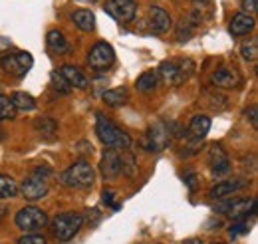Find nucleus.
<instances>
[{"instance_id": "obj_1", "label": "nucleus", "mask_w": 258, "mask_h": 244, "mask_svg": "<svg viewBox=\"0 0 258 244\" xmlns=\"http://www.w3.org/2000/svg\"><path fill=\"white\" fill-rule=\"evenodd\" d=\"M96 133L99 137V141L103 145H107L109 149H117V151H123L131 147V137H129L125 131H121L113 121H109L103 113H97L96 119Z\"/></svg>"}, {"instance_id": "obj_2", "label": "nucleus", "mask_w": 258, "mask_h": 244, "mask_svg": "<svg viewBox=\"0 0 258 244\" xmlns=\"http://www.w3.org/2000/svg\"><path fill=\"white\" fill-rule=\"evenodd\" d=\"M195 62L191 58H173L165 60L159 66V78L167 86H181L195 74Z\"/></svg>"}, {"instance_id": "obj_3", "label": "nucleus", "mask_w": 258, "mask_h": 244, "mask_svg": "<svg viewBox=\"0 0 258 244\" xmlns=\"http://www.w3.org/2000/svg\"><path fill=\"white\" fill-rule=\"evenodd\" d=\"M60 181H62V185L72 187V189H88L96 181V171L90 163L78 161V163L70 165L60 175Z\"/></svg>"}, {"instance_id": "obj_4", "label": "nucleus", "mask_w": 258, "mask_h": 244, "mask_svg": "<svg viewBox=\"0 0 258 244\" xmlns=\"http://www.w3.org/2000/svg\"><path fill=\"white\" fill-rule=\"evenodd\" d=\"M82 226H84V216L78 213H62L52 220V232L62 242L72 240Z\"/></svg>"}, {"instance_id": "obj_5", "label": "nucleus", "mask_w": 258, "mask_h": 244, "mask_svg": "<svg viewBox=\"0 0 258 244\" xmlns=\"http://www.w3.org/2000/svg\"><path fill=\"white\" fill-rule=\"evenodd\" d=\"M173 139V131H171V123L167 121H157L153 123L149 129H147V135L145 139L141 141L143 147L147 151H163Z\"/></svg>"}, {"instance_id": "obj_6", "label": "nucleus", "mask_w": 258, "mask_h": 244, "mask_svg": "<svg viewBox=\"0 0 258 244\" xmlns=\"http://www.w3.org/2000/svg\"><path fill=\"white\" fill-rule=\"evenodd\" d=\"M32 56L28 52H10V54H4L0 58V66L6 74L10 76H16V78H22L28 74V70L32 68Z\"/></svg>"}, {"instance_id": "obj_7", "label": "nucleus", "mask_w": 258, "mask_h": 244, "mask_svg": "<svg viewBox=\"0 0 258 244\" xmlns=\"http://www.w3.org/2000/svg\"><path fill=\"white\" fill-rule=\"evenodd\" d=\"M48 224V214L38 207H24L16 213V226L22 228L24 232L40 230Z\"/></svg>"}, {"instance_id": "obj_8", "label": "nucleus", "mask_w": 258, "mask_h": 244, "mask_svg": "<svg viewBox=\"0 0 258 244\" xmlns=\"http://www.w3.org/2000/svg\"><path fill=\"white\" fill-rule=\"evenodd\" d=\"M113 62H115V52H113V48H111L107 42H97L96 46L90 50V54H88V64H90V68H92V70H97V72L107 70Z\"/></svg>"}, {"instance_id": "obj_9", "label": "nucleus", "mask_w": 258, "mask_h": 244, "mask_svg": "<svg viewBox=\"0 0 258 244\" xmlns=\"http://www.w3.org/2000/svg\"><path fill=\"white\" fill-rule=\"evenodd\" d=\"M103 10L117 22L121 24H127L135 18V12H137V4L133 0H107Z\"/></svg>"}, {"instance_id": "obj_10", "label": "nucleus", "mask_w": 258, "mask_h": 244, "mask_svg": "<svg viewBox=\"0 0 258 244\" xmlns=\"http://www.w3.org/2000/svg\"><path fill=\"white\" fill-rule=\"evenodd\" d=\"M18 191L22 193V197L26 201H40V199H44L48 195V181H46V177L32 173L30 177H26L22 181Z\"/></svg>"}, {"instance_id": "obj_11", "label": "nucleus", "mask_w": 258, "mask_h": 244, "mask_svg": "<svg viewBox=\"0 0 258 244\" xmlns=\"http://www.w3.org/2000/svg\"><path fill=\"white\" fill-rule=\"evenodd\" d=\"M215 211L238 218L242 214H248V211L254 214V211H256V201L254 199H226V201L219 203L215 207Z\"/></svg>"}, {"instance_id": "obj_12", "label": "nucleus", "mask_w": 258, "mask_h": 244, "mask_svg": "<svg viewBox=\"0 0 258 244\" xmlns=\"http://www.w3.org/2000/svg\"><path fill=\"white\" fill-rule=\"evenodd\" d=\"M211 84L217 88H225V90H232V88H240L242 86V78L234 68H219L213 72L211 76Z\"/></svg>"}, {"instance_id": "obj_13", "label": "nucleus", "mask_w": 258, "mask_h": 244, "mask_svg": "<svg viewBox=\"0 0 258 244\" xmlns=\"http://www.w3.org/2000/svg\"><path fill=\"white\" fill-rule=\"evenodd\" d=\"M101 173L107 181H113L121 175V151L107 149L101 157Z\"/></svg>"}, {"instance_id": "obj_14", "label": "nucleus", "mask_w": 258, "mask_h": 244, "mask_svg": "<svg viewBox=\"0 0 258 244\" xmlns=\"http://www.w3.org/2000/svg\"><path fill=\"white\" fill-rule=\"evenodd\" d=\"M207 161H209L211 171H213L215 175H225V173L230 171V161H228L226 153L223 151V147L217 145V143H213V145L209 147V151H207Z\"/></svg>"}, {"instance_id": "obj_15", "label": "nucleus", "mask_w": 258, "mask_h": 244, "mask_svg": "<svg viewBox=\"0 0 258 244\" xmlns=\"http://www.w3.org/2000/svg\"><path fill=\"white\" fill-rule=\"evenodd\" d=\"M149 26L155 34H167L173 26V20L169 12L161 6H151L149 8Z\"/></svg>"}, {"instance_id": "obj_16", "label": "nucleus", "mask_w": 258, "mask_h": 244, "mask_svg": "<svg viewBox=\"0 0 258 244\" xmlns=\"http://www.w3.org/2000/svg\"><path fill=\"white\" fill-rule=\"evenodd\" d=\"M60 74H62V78H64L66 82L70 84V88H78V90H88L90 88V80L86 78V74L80 70V68H76V66H62V70H60Z\"/></svg>"}, {"instance_id": "obj_17", "label": "nucleus", "mask_w": 258, "mask_h": 244, "mask_svg": "<svg viewBox=\"0 0 258 244\" xmlns=\"http://www.w3.org/2000/svg\"><path fill=\"white\" fill-rule=\"evenodd\" d=\"M246 185H248V181H244V179H236V181H221V183L215 185V187L209 191V197H213V199H226L228 195H232V193L244 189Z\"/></svg>"}, {"instance_id": "obj_18", "label": "nucleus", "mask_w": 258, "mask_h": 244, "mask_svg": "<svg viewBox=\"0 0 258 244\" xmlns=\"http://www.w3.org/2000/svg\"><path fill=\"white\" fill-rule=\"evenodd\" d=\"M254 28V18L252 14H246V12H238L232 16L230 20V34L232 36H244Z\"/></svg>"}, {"instance_id": "obj_19", "label": "nucleus", "mask_w": 258, "mask_h": 244, "mask_svg": "<svg viewBox=\"0 0 258 244\" xmlns=\"http://www.w3.org/2000/svg\"><path fill=\"white\" fill-rule=\"evenodd\" d=\"M72 20H74V24H76L80 30H84V32H94V28H96V16H94L92 10H86V8L76 10V12L72 14Z\"/></svg>"}, {"instance_id": "obj_20", "label": "nucleus", "mask_w": 258, "mask_h": 244, "mask_svg": "<svg viewBox=\"0 0 258 244\" xmlns=\"http://www.w3.org/2000/svg\"><path fill=\"white\" fill-rule=\"evenodd\" d=\"M189 131H191V137L201 141L203 137H207V133L211 131V117L207 115H195L189 125Z\"/></svg>"}, {"instance_id": "obj_21", "label": "nucleus", "mask_w": 258, "mask_h": 244, "mask_svg": "<svg viewBox=\"0 0 258 244\" xmlns=\"http://www.w3.org/2000/svg\"><path fill=\"white\" fill-rule=\"evenodd\" d=\"M103 101L111 107H119V105H125L129 101V92L125 88H115V90H107L103 92Z\"/></svg>"}, {"instance_id": "obj_22", "label": "nucleus", "mask_w": 258, "mask_h": 244, "mask_svg": "<svg viewBox=\"0 0 258 244\" xmlns=\"http://www.w3.org/2000/svg\"><path fill=\"white\" fill-rule=\"evenodd\" d=\"M46 42H48V48H50V50H54L56 54H66V52H70V46H68L64 34H62L60 30H50V32H48Z\"/></svg>"}, {"instance_id": "obj_23", "label": "nucleus", "mask_w": 258, "mask_h": 244, "mask_svg": "<svg viewBox=\"0 0 258 244\" xmlns=\"http://www.w3.org/2000/svg\"><path fill=\"white\" fill-rule=\"evenodd\" d=\"M10 101H12V105L16 107V111H18V109H20V111H32L34 107H36V99L26 92H14L12 97H10Z\"/></svg>"}, {"instance_id": "obj_24", "label": "nucleus", "mask_w": 258, "mask_h": 244, "mask_svg": "<svg viewBox=\"0 0 258 244\" xmlns=\"http://www.w3.org/2000/svg\"><path fill=\"white\" fill-rule=\"evenodd\" d=\"M157 82H159V76H157L155 72H145V74H141V76L137 78L135 88H137L139 92L149 93L157 88Z\"/></svg>"}, {"instance_id": "obj_25", "label": "nucleus", "mask_w": 258, "mask_h": 244, "mask_svg": "<svg viewBox=\"0 0 258 244\" xmlns=\"http://www.w3.org/2000/svg\"><path fill=\"white\" fill-rule=\"evenodd\" d=\"M16 195H18V185H16V181H14L12 177L0 173V201L12 199V197H16Z\"/></svg>"}, {"instance_id": "obj_26", "label": "nucleus", "mask_w": 258, "mask_h": 244, "mask_svg": "<svg viewBox=\"0 0 258 244\" xmlns=\"http://www.w3.org/2000/svg\"><path fill=\"white\" fill-rule=\"evenodd\" d=\"M34 129L44 137H54V133L58 131V123L54 121L52 117H38L34 121Z\"/></svg>"}, {"instance_id": "obj_27", "label": "nucleus", "mask_w": 258, "mask_h": 244, "mask_svg": "<svg viewBox=\"0 0 258 244\" xmlns=\"http://www.w3.org/2000/svg\"><path fill=\"white\" fill-rule=\"evenodd\" d=\"M121 175H125V177L137 175V161H135L133 153H129L127 149L121 151Z\"/></svg>"}, {"instance_id": "obj_28", "label": "nucleus", "mask_w": 258, "mask_h": 244, "mask_svg": "<svg viewBox=\"0 0 258 244\" xmlns=\"http://www.w3.org/2000/svg\"><path fill=\"white\" fill-rule=\"evenodd\" d=\"M0 117L2 119H14L16 117V107L12 105L10 97H6L2 93H0Z\"/></svg>"}, {"instance_id": "obj_29", "label": "nucleus", "mask_w": 258, "mask_h": 244, "mask_svg": "<svg viewBox=\"0 0 258 244\" xmlns=\"http://www.w3.org/2000/svg\"><path fill=\"white\" fill-rule=\"evenodd\" d=\"M240 54H242V58L246 62H254L258 56V42L252 38L250 42H244L242 46H240Z\"/></svg>"}, {"instance_id": "obj_30", "label": "nucleus", "mask_w": 258, "mask_h": 244, "mask_svg": "<svg viewBox=\"0 0 258 244\" xmlns=\"http://www.w3.org/2000/svg\"><path fill=\"white\" fill-rule=\"evenodd\" d=\"M195 30V24L187 18H183L181 22H179V28H177V38H179V42H187L189 38H191V34Z\"/></svg>"}, {"instance_id": "obj_31", "label": "nucleus", "mask_w": 258, "mask_h": 244, "mask_svg": "<svg viewBox=\"0 0 258 244\" xmlns=\"http://www.w3.org/2000/svg\"><path fill=\"white\" fill-rule=\"evenodd\" d=\"M52 84H54V88L58 90L60 93H70L72 92V88H70V84L66 82L64 78H62V74H58V72H52Z\"/></svg>"}, {"instance_id": "obj_32", "label": "nucleus", "mask_w": 258, "mask_h": 244, "mask_svg": "<svg viewBox=\"0 0 258 244\" xmlns=\"http://www.w3.org/2000/svg\"><path fill=\"white\" fill-rule=\"evenodd\" d=\"M16 244H48V242H46V238L42 234H24V236L18 238Z\"/></svg>"}, {"instance_id": "obj_33", "label": "nucleus", "mask_w": 258, "mask_h": 244, "mask_svg": "<svg viewBox=\"0 0 258 244\" xmlns=\"http://www.w3.org/2000/svg\"><path fill=\"white\" fill-rule=\"evenodd\" d=\"M250 230V226H248V222H238V224H234L232 228H230V236L234 238L236 234H246Z\"/></svg>"}, {"instance_id": "obj_34", "label": "nucleus", "mask_w": 258, "mask_h": 244, "mask_svg": "<svg viewBox=\"0 0 258 244\" xmlns=\"http://www.w3.org/2000/svg\"><path fill=\"white\" fill-rule=\"evenodd\" d=\"M113 197H115V193H113V191H103V193H101V201H103L105 205H111L113 209H119V205H115V203H113Z\"/></svg>"}, {"instance_id": "obj_35", "label": "nucleus", "mask_w": 258, "mask_h": 244, "mask_svg": "<svg viewBox=\"0 0 258 244\" xmlns=\"http://www.w3.org/2000/svg\"><path fill=\"white\" fill-rule=\"evenodd\" d=\"M240 4H242V8L246 10V14L254 12L258 8V0H240Z\"/></svg>"}, {"instance_id": "obj_36", "label": "nucleus", "mask_w": 258, "mask_h": 244, "mask_svg": "<svg viewBox=\"0 0 258 244\" xmlns=\"http://www.w3.org/2000/svg\"><path fill=\"white\" fill-rule=\"evenodd\" d=\"M246 115L250 117V123H252V127H256V123H258V109H256V105H252L248 111H246Z\"/></svg>"}, {"instance_id": "obj_37", "label": "nucleus", "mask_w": 258, "mask_h": 244, "mask_svg": "<svg viewBox=\"0 0 258 244\" xmlns=\"http://www.w3.org/2000/svg\"><path fill=\"white\" fill-rule=\"evenodd\" d=\"M195 181H197V175H195V173H189V175L185 177V183L189 187V191H195V189H197V183H195Z\"/></svg>"}, {"instance_id": "obj_38", "label": "nucleus", "mask_w": 258, "mask_h": 244, "mask_svg": "<svg viewBox=\"0 0 258 244\" xmlns=\"http://www.w3.org/2000/svg\"><path fill=\"white\" fill-rule=\"evenodd\" d=\"M185 244H205V242H203V240H199V238H189Z\"/></svg>"}, {"instance_id": "obj_39", "label": "nucleus", "mask_w": 258, "mask_h": 244, "mask_svg": "<svg viewBox=\"0 0 258 244\" xmlns=\"http://www.w3.org/2000/svg\"><path fill=\"white\" fill-rule=\"evenodd\" d=\"M6 216V207H0V220Z\"/></svg>"}, {"instance_id": "obj_40", "label": "nucleus", "mask_w": 258, "mask_h": 244, "mask_svg": "<svg viewBox=\"0 0 258 244\" xmlns=\"http://www.w3.org/2000/svg\"><path fill=\"white\" fill-rule=\"evenodd\" d=\"M78 2H82V4H94L97 0H78Z\"/></svg>"}, {"instance_id": "obj_41", "label": "nucleus", "mask_w": 258, "mask_h": 244, "mask_svg": "<svg viewBox=\"0 0 258 244\" xmlns=\"http://www.w3.org/2000/svg\"><path fill=\"white\" fill-rule=\"evenodd\" d=\"M197 2H203V0H197Z\"/></svg>"}, {"instance_id": "obj_42", "label": "nucleus", "mask_w": 258, "mask_h": 244, "mask_svg": "<svg viewBox=\"0 0 258 244\" xmlns=\"http://www.w3.org/2000/svg\"><path fill=\"white\" fill-rule=\"evenodd\" d=\"M0 121H2V117H0Z\"/></svg>"}]
</instances>
